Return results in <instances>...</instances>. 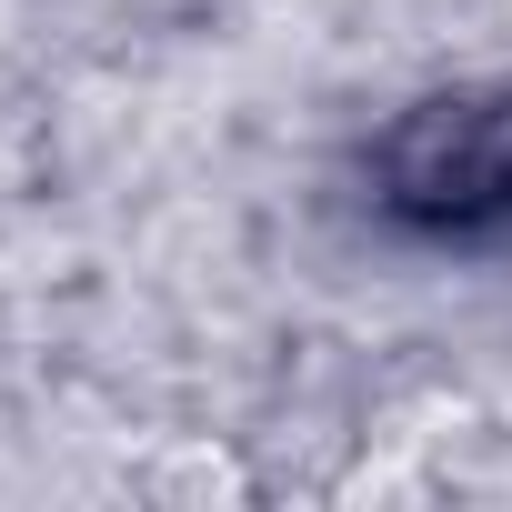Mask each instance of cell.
I'll return each mask as SVG.
<instances>
[{
  "label": "cell",
  "mask_w": 512,
  "mask_h": 512,
  "mask_svg": "<svg viewBox=\"0 0 512 512\" xmlns=\"http://www.w3.org/2000/svg\"><path fill=\"white\" fill-rule=\"evenodd\" d=\"M372 191L412 231H502L512 221V81L492 91H442L402 111L372 151Z\"/></svg>",
  "instance_id": "obj_1"
}]
</instances>
